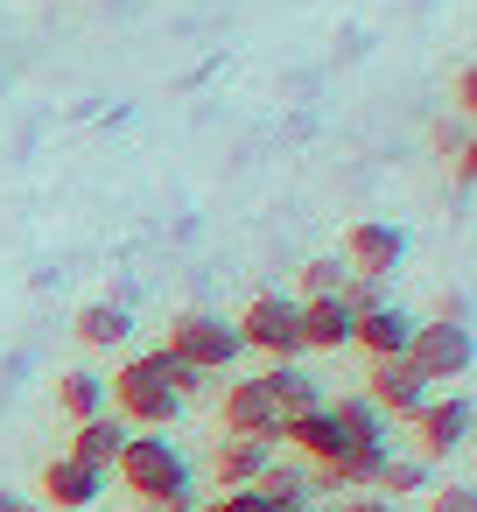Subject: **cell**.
I'll return each instance as SVG.
<instances>
[{"mask_svg":"<svg viewBox=\"0 0 477 512\" xmlns=\"http://www.w3.org/2000/svg\"><path fill=\"white\" fill-rule=\"evenodd\" d=\"M323 407H330V421L344 428V442H386V428H393L365 393H337V400H323Z\"/></svg>","mask_w":477,"mask_h":512,"instance_id":"ac0fdd59","label":"cell"},{"mask_svg":"<svg viewBox=\"0 0 477 512\" xmlns=\"http://www.w3.org/2000/svg\"><path fill=\"white\" fill-rule=\"evenodd\" d=\"M155 512H197V498H169V505H155Z\"/></svg>","mask_w":477,"mask_h":512,"instance_id":"1f68e13d","label":"cell"},{"mask_svg":"<svg viewBox=\"0 0 477 512\" xmlns=\"http://www.w3.org/2000/svg\"><path fill=\"white\" fill-rule=\"evenodd\" d=\"M281 442H295L309 463H337L344 449H358V442H344V428L330 421V407H316V414H295V421L281 428Z\"/></svg>","mask_w":477,"mask_h":512,"instance_id":"9a60e30c","label":"cell"},{"mask_svg":"<svg viewBox=\"0 0 477 512\" xmlns=\"http://www.w3.org/2000/svg\"><path fill=\"white\" fill-rule=\"evenodd\" d=\"M57 407H64L71 421L106 414V379H99V372H64V379H57Z\"/></svg>","mask_w":477,"mask_h":512,"instance_id":"ffe728a7","label":"cell"},{"mask_svg":"<svg viewBox=\"0 0 477 512\" xmlns=\"http://www.w3.org/2000/svg\"><path fill=\"white\" fill-rule=\"evenodd\" d=\"M0 512H43V505H29L22 491H0Z\"/></svg>","mask_w":477,"mask_h":512,"instance_id":"4dcf8cb0","label":"cell"},{"mask_svg":"<svg viewBox=\"0 0 477 512\" xmlns=\"http://www.w3.org/2000/svg\"><path fill=\"white\" fill-rule=\"evenodd\" d=\"M120 484L141 498V505H169V498H190V463L169 435H127L120 449Z\"/></svg>","mask_w":477,"mask_h":512,"instance_id":"7a4b0ae2","label":"cell"},{"mask_svg":"<svg viewBox=\"0 0 477 512\" xmlns=\"http://www.w3.org/2000/svg\"><path fill=\"white\" fill-rule=\"evenodd\" d=\"M260 379H267V393L281 400V414H288V421H295V414H316V407H323V379H316L309 365H267Z\"/></svg>","mask_w":477,"mask_h":512,"instance_id":"2e32d148","label":"cell"},{"mask_svg":"<svg viewBox=\"0 0 477 512\" xmlns=\"http://www.w3.org/2000/svg\"><path fill=\"white\" fill-rule=\"evenodd\" d=\"M344 281H351V267H344L337 253H323V260L302 267V302H309V295H344Z\"/></svg>","mask_w":477,"mask_h":512,"instance_id":"cb8c5ba5","label":"cell"},{"mask_svg":"<svg viewBox=\"0 0 477 512\" xmlns=\"http://www.w3.org/2000/svg\"><path fill=\"white\" fill-rule=\"evenodd\" d=\"M463 442H470V393H449V400L428 393V407L414 414V456L421 463H442Z\"/></svg>","mask_w":477,"mask_h":512,"instance_id":"9c48e42d","label":"cell"},{"mask_svg":"<svg viewBox=\"0 0 477 512\" xmlns=\"http://www.w3.org/2000/svg\"><path fill=\"white\" fill-rule=\"evenodd\" d=\"M162 351L183 358V365H197V372L211 379V372H232V358H239L246 344H239V330H232L225 316H211V309H183V316L169 323Z\"/></svg>","mask_w":477,"mask_h":512,"instance_id":"3957f363","label":"cell"},{"mask_svg":"<svg viewBox=\"0 0 477 512\" xmlns=\"http://www.w3.org/2000/svg\"><path fill=\"white\" fill-rule=\"evenodd\" d=\"M337 512H400V505L379 498V491H351V498H337Z\"/></svg>","mask_w":477,"mask_h":512,"instance_id":"4316f807","label":"cell"},{"mask_svg":"<svg viewBox=\"0 0 477 512\" xmlns=\"http://www.w3.org/2000/svg\"><path fill=\"white\" fill-rule=\"evenodd\" d=\"M260 512H309V498H260Z\"/></svg>","mask_w":477,"mask_h":512,"instance_id":"f546056e","label":"cell"},{"mask_svg":"<svg viewBox=\"0 0 477 512\" xmlns=\"http://www.w3.org/2000/svg\"><path fill=\"white\" fill-rule=\"evenodd\" d=\"M400 260H407V232H400V225H386V218H358V225L344 232V267H351V274L393 281Z\"/></svg>","mask_w":477,"mask_h":512,"instance_id":"52a82bcc","label":"cell"},{"mask_svg":"<svg viewBox=\"0 0 477 512\" xmlns=\"http://www.w3.org/2000/svg\"><path fill=\"white\" fill-rule=\"evenodd\" d=\"M253 491H260V498H309V470H302V463H281V456H274V463H267V470L253 477Z\"/></svg>","mask_w":477,"mask_h":512,"instance_id":"603a6c76","label":"cell"},{"mask_svg":"<svg viewBox=\"0 0 477 512\" xmlns=\"http://www.w3.org/2000/svg\"><path fill=\"white\" fill-rule=\"evenodd\" d=\"M470 358H477L470 323H414V337H407V365L428 379V393H435V386H449V379H463V372H470Z\"/></svg>","mask_w":477,"mask_h":512,"instance_id":"5b68a950","label":"cell"},{"mask_svg":"<svg viewBox=\"0 0 477 512\" xmlns=\"http://www.w3.org/2000/svg\"><path fill=\"white\" fill-rule=\"evenodd\" d=\"M218 421H225V435H253V442H274V449H281V428H288V414L267 393V379H232Z\"/></svg>","mask_w":477,"mask_h":512,"instance_id":"8992f818","label":"cell"},{"mask_svg":"<svg viewBox=\"0 0 477 512\" xmlns=\"http://www.w3.org/2000/svg\"><path fill=\"white\" fill-rule=\"evenodd\" d=\"M435 323H470V295H442L435 302Z\"/></svg>","mask_w":477,"mask_h":512,"instance_id":"f1b7e54d","label":"cell"},{"mask_svg":"<svg viewBox=\"0 0 477 512\" xmlns=\"http://www.w3.org/2000/svg\"><path fill=\"white\" fill-rule=\"evenodd\" d=\"M127 309L120 302H85L78 309V344H92V351H113V344H127Z\"/></svg>","mask_w":477,"mask_h":512,"instance_id":"d6986e66","label":"cell"},{"mask_svg":"<svg viewBox=\"0 0 477 512\" xmlns=\"http://www.w3.org/2000/svg\"><path fill=\"white\" fill-rule=\"evenodd\" d=\"M365 400H372L386 421H414V414L428 407V379H421L407 358H372V372H365Z\"/></svg>","mask_w":477,"mask_h":512,"instance_id":"ba28073f","label":"cell"},{"mask_svg":"<svg viewBox=\"0 0 477 512\" xmlns=\"http://www.w3.org/2000/svg\"><path fill=\"white\" fill-rule=\"evenodd\" d=\"M456 113H463V120L477 113V71H470V64L456 71Z\"/></svg>","mask_w":477,"mask_h":512,"instance_id":"83f0119b","label":"cell"},{"mask_svg":"<svg viewBox=\"0 0 477 512\" xmlns=\"http://www.w3.org/2000/svg\"><path fill=\"white\" fill-rule=\"evenodd\" d=\"M386 456H393L386 442H358L337 463H309V491H372L379 470H386Z\"/></svg>","mask_w":477,"mask_h":512,"instance_id":"8fae6325","label":"cell"},{"mask_svg":"<svg viewBox=\"0 0 477 512\" xmlns=\"http://www.w3.org/2000/svg\"><path fill=\"white\" fill-rule=\"evenodd\" d=\"M246 351L274 358V365H302V323H295V302L288 295H253L246 316L232 323Z\"/></svg>","mask_w":477,"mask_h":512,"instance_id":"277c9868","label":"cell"},{"mask_svg":"<svg viewBox=\"0 0 477 512\" xmlns=\"http://www.w3.org/2000/svg\"><path fill=\"white\" fill-rule=\"evenodd\" d=\"M295 323H302V351H344L358 316L337 295H309V302H295Z\"/></svg>","mask_w":477,"mask_h":512,"instance_id":"7c38bea8","label":"cell"},{"mask_svg":"<svg viewBox=\"0 0 477 512\" xmlns=\"http://www.w3.org/2000/svg\"><path fill=\"white\" fill-rule=\"evenodd\" d=\"M477 498H470V484H442V491H428V512H470Z\"/></svg>","mask_w":477,"mask_h":512,"instance_id":"d4e9b609","label":"cell"},{"mask_svg":"<svg viewBox=\"0 0 477 512\" xmlns=\"http://www.w3.org/2000/svg\"><path fill=\"white\" fill-rule=\"evenodd\" d=\"M435 155L456 169V183H470V120H435Z\"/></svg>","mask_w":477,"mask_h":512,"instance_id":"7402d4cb","label":"cell"},{"mask_svg":"<svg viewBox=\"0 0 477 512\" xmlns=\"http://www.w3.org/2000/svg\"><path fill=\"white\" fill-rule=\"evenodd\" d=\"M197 512H260V491L246 484V491H218L211 505H197Z\"/></svg>","mask_w":477,"mask_h":512,"instance_id":"484cf974","label":"cell"},{"mask_svg":"<svg viewBox=\"0 0 477 512\" xmlns=\"http://www.w3.org/2000/svg\"><path fill=\"white\" fill-rule=\"evenodd\" d=\"M281 449L274 442H253V435H225L218 442V456H211V470H218V491H246L267 463H274Z\"/></svg>","mask_w":477,"mask_h":512,"instance_id":"5bb4252c","label":"cell"},{"mask_svg":"<svg viewBox=\"0 0 477 512\" xmlns=\"http://www.w3.org/2000/svg\"><path fill=\"white\" fill-rule=\"evenodd\" d=\"M190 393H204V372L197 365H183L169 351H141V358H127L106 379V414H120L134 435H155V428H169L183 414Z\"/></svg>","mask_w":477,"mask_h":512,"instance_id":"6da1fadb","label":"cell"},{"mask_svg":"<svg viewBox=\"0 0 477 512\" xmlns=\"http://www.w3.org/2000/svg\"><path fill=\"white\" fill-rule=\"evenodd\" d=\"M407 337H414V316L400 302H386V309H372V316L351 323V344L365 358H407Z\"/></svg>","mask_w":477,"mask_h":512,"instance_id":"4fadbf2b","label":"cell"},{"mask_svg":"<svg viewBox=\"0 0 477 512\" xmlns=\"http://www.w3.org/2000/svg\"><path fill=\"white\" fill-rule=\"evenodd\" d=\"M106 477L113 470H99V463H85V456H50L43 463V498L57 505V512H92L99 498H106Z\"/></svg>","mask_w":477,"mask_h":512,"instance_id":"30bf717a","label":"cell"},{"mask_svg":"<svg viewBox=\"0 0 477 512\" xmlns=\"http://www.w3.org/2000/svg\"><path fill=\"white\" fill-rule=\"evenodd\" d=\"M127 421L120 414H92V421H78V435H71V456H85V463H99V470H113L120 463V449H127Z\"/></svg>","mask_w":477,"mask_h":512,"instance_id":"e0dca14e","label":"cell"},{"mask_svg":"<svg viewBox=\"0 0 477 512\" xmlns=\"http://www.w3.org/2000/svg\"><path fill=\"white\" fill-rule=\"evenodd\" d=\"M379 498H407V491H428V463L421 456H386V470H379V484H372Z\"/></svg>","mask_w":477,"mask_h":512,"instance_id":"44dd1931","label":"cell"}]
</instances>
